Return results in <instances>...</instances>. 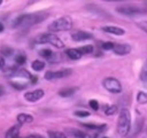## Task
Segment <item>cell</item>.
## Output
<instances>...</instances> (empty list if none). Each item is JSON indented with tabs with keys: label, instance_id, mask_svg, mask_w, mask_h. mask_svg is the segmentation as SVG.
I'll return each mask as SVG.
<instances>
[{
	"label": "cell",
	"instance_id": "cell-1",
	"mask_svg": "<svg viewBox=\"0 0 147 138\" xmlns=\"http://www.w3.org/2000/svg\"><path fill=\"white\" fill-rule=\"evenodd\" d=\"M49 16V14L46 12H38L21 15L14 19L12 23V27L28 28L32 25L41 23Z\"/></svg>",
	"mask_w": 147,
	"mask_h": 138
},
{
	"label": "cell",
	"instance_id": "cell-2",
	"mask_svg": "<svg viewBox=\"0 0 147 138\" xmlns=\"http://www.w3.org/2000/svg\"><path fill=\"white\" fill-rule=\"evenodd\" d=\"M131 127V117L129 110L123 108L120 112L117 123V132L119 135L125 137L130 132Z\"/></svg>",
	"mask_w": 147,
	"mask_h": 138
},
{
	"label": "cell",
	"instance_id": "cell-3",
	"mask_svg": "<svg viewBox=\"0 0 147 138\" xmlns=\"http://www.w3.org/2000/svg\"><path fill=\"white\" fill-rule=\"evenodd\" d=\"M72 25V20L69 17H62L51 23L49 26V29L53 32L67 31L71 29Z\"/></svg>",
	"mask_w": 147,
	"mask_h": 138
},
{
	"label": "cell",
	"instance_id": "cell-4",
	"mask_svg": "<svg viewBox=\"0 0 147 138\" xmlns=\"http://www.w3.org/2000/svg\"><path fill=\"white\" fill-rule=\"evenodd\" d=\"M35 42L38 44H49L52 45L57 48L61 49L64 48L65 45L61 40L56 35L53 34H43L35 38Z\"/></svg>",
	"mask_w": 147,
	"mask_h": 138
},
{
	"label": "cell",
	"instance_id": "cell-5",
	"mask_svg": "<svg viewBox=\"0 0 147 138\" xmlns=\"http://www.w3.org/2000/svg\"><path fill=\"white\" fill-rule=\"evenodd\" d=\"M116 10L118 13L126 16H133L138 14H142L145 12L144 8L134 5H121L116 8Z\"/></svg>",
	"mask_w": 147,
	"mask_h": 138
},
{
	"label": "cell",
	"instance_id": "cell-6",
	"mask_svg": "<svg viewBox=\"0 0 147 138\" xmlns=\"http://www.w3.org/2000/svg\"><path fill=\"white\" fill-rule=\"evenodd\" d=\"M103 86L107 91L112 94H119L122 91V86L118 79L113 77H109L104 79Z\"/></svg>",
	"mask_w": 147,
	"mask_h": 138
},
{
	"label": "cell",
	"instance_id": "cell-7",
	"mask_svg": "<svg viewBox=\"0 0 147 138\" xmlns=\"http://www.w3.org/2000/svg\"><path fill=\"white\" fill-rule=\"evenodd\" d=\"M71 69H63L61 71H47L45 74L44 78L48 81H51V80L59 79V78H64V77L68 76L71 74Z\"/></svg>",
	"mask_w": 147,
	"mask_h": 138
},
{
	"label": "cell",
	"instance_id": "cell-8",
	"mask_svg": "<svg viewBox=\"0 0 147 138\" xmlns=\"http://www.w3.org/2000/svg\"><path fill=\"white\" fill-rule=\"evenodd\" d=\"M44 96V91L42 89H37L33 91H29L24 94L25 100L30 102H35V101L40 100Z\"/></svg>",
	"mask_w": 147,
	"mask_h": 138
},
{
	"label": "cell",
	"instance_id": "cell-9",
	"mask_svg": "<svg viewBox=\"0 0 147 138\" xmlns=\"http://www.w3.org/2000/svg\"><path fill=\"white\" fill-rule=\"evenodd\" d=\"M71 38L74 41L82 42L84 41V40H90V39L93 38V35L88 32L78 31V32H75V33H74L72 35Z\"/></svg>",
	"mask_w": 147,
	"mask_h": 138
},
{
	"label": "cell",
	"instance_id": "cell-10",
	"mask_svg": "<svg viewBox=\"0 0 147 138\" xmlns=\"http://www.w3.org/2000/svg\"><path fill=\"white\" fill-rule=\"evenodd\" d=\"M113 52L118 56H125L131 51V47L128 44H115Z\"/></svg>",
	"mask_w": 147,
	"mask_h": 138
},
{
	"label": "cell",
	"instance_id": "cell-11",
	"mask_svg": "<svg viewBox=\"0 0 147 138\" xmlns=\"http://www.w3.org/2000/svg\"><path fill=\"white\" fill-rule=\"evenodd\" d=\"M11 77H19V78H25L28 79H30L32 76L31 75L29 71H26L25 69H12L10 72L8 74Z\"/></svg>",
	"mask_w": 147,
	"mask_h": 138
},
{
	"label": "cell",
	"instance_id": "cell-12",
	"mask_svg": "<svg viewBox=\"0 0 147 138\" xmlns=\"http://www.w3.org/2000/svg\"><path fill=\"white\" fill-rule=\"evenodd\" d=\"M67 131L69 136L71 138H93L92 136L87 135L85 132H82L80 129L71 128V129H68Z\"/></svg>",
	"mask_w": 147,
	"mask_h": 138
},
{
	"label": "cell",
	"instance_id": "cell-13",
	"mask_svg": "<svg viewBox=\"0 0 147 138\" xmlns=\"http://www.w3.org/2000/svg\"><path fill=\"white\" fill-rule=\"evenodd\" d=\"M102 29L104 32H107V33L113 34L115 36H123V35L125 34V30L123 29L115 26H105L102 27Z\"/></svg>",
	"mask_w": 147,
	"mask_h": 138
},
{
	"label": "cell",
	"instance_id": "cell-14",
	"mask_svg": "<svg viewBox=\"0 0 147 138\" xmlns=\"http://www.w3.org/2000/svg\"><path fill=\"white\" fill-rule=\"evenodd\" d=\"M21 125H14L7 132L5 138H19L20 130Z\"/></svg>",
	"mask_w": 147,
	"mask_h": 138
},
{
	"label": "cell",
	"instance_id": "cell-15",
	"mask_svg": "<svg viewBox=\"0 0 147 138\" xmlns=\"http://www.w3.org/2000/svg\"><path fill=\"white\" fill-rule=\"evenodd\" d=\"M79 90V88L77 86L74 87H69V88H62L61 90H60L59 92V96H61V97H69L72 96L73 94H75L77 91Z\"/></svg>",
	"mask_w": 147,
	"mask_h": 138
},
{
	"label": "cell",
	"instance_id": "cell-16",
	"mask_svg": "<svg viewBox=\"0 0 147 138\" xmlns=\"http://www.w3.org/2000/svg\"><path fill=\"white\" fill-rule=\"evenodd\" d=\"M66 54L67 56L70 58L71 60H79V59L81 58L82 56V55L81 54L80 51H79L78 49L77 48H70L66 50Z\"/></svg>",
	"mask_w": 147,
	"mask_h": 138
},
{
	"label": "cell",
	"instance_id": "cell-17",
	"mask_svg": "<svg viewBox=\"0 0 147 138\" xmlns=\"http://www.w3.org/2000/svg\"><path fill=\"white\" fill-rule=\"evenodd\" d=\"M18 121L19 122V123L20 125H22V124H25V123H31L33 121V117L31 116L30 115H28V114H20L18 115Z\"/></svg>",
	"mask_w": 147,
	"mask_h": 138
},
{
	"label": "cell",
	"instance_id": "cell-18",
	"mask_svg": "<svg viewBox=\"0 0 147 138\" xmlns=\"http://www.w3.org/2000/svg\"><path fill=\"white\" fill-rule=\"evenodd\" d=\"M46 66V63L43 61H40L39 60H35L33 61L31 65V67L35 71H40L43 70Z\"/></svg>",
	"mask_w": 147,
	"mask_h": 138
},
{
	"label": "cell",
	"instance_id": "cell-19",
	"mask_svg": "<svg viewBox=\"0 0 147 138\" xmlns=\"http://www.w3.org/2000/svg\"><path fill=\"white\" fill-rule=\"evenodd\" d=\"M39 54H40V56H42L43 58H46L48 60H49L51 58L52 56H53L54 53H53L51 50H50V49L46 48L40 50V51H39Z\"/></svg>",
	"mask_w": 147,
	"mask_h": 138
},
{
	"label": "cell",
	"instance_id": "cell-20",
	"mask_svg": "<svg viewBox=\"0 0 147 138\" xmlns=\"http://www.w3.org/2000/svg\"><path fill=\"white\" fill-rule=\"evenodd\" d=\"M137 101L141 105H145L147 104V92L140 91L137 94Z\"/></svg>",
	"mask_w": 147,
	"mask_h": 138
},
{
	"label": "cell",
	"instance_id": "cell-21",
	"mask_svg": "<svg viewBox=\"0 0 147 138\" xmlns=\"http://www.w3.org/2000/svg\"><path fill=\"white\" fill-rule=\"evenodd\" d=\"M48 135L49 138H66L65 134L59 131H49Z\"/></svg>",
	"mask_w": 147,
	"mask_h": 138
},
{
	"label": "cell",
	"instance_id": "cell-22",
	"mask_svg": "<svg viewBox=\"0 0 147 138\" xmlns=\"http://www.w3.org/2000/svg\"><path fill=\"white\" fill-rule=\"evenodd\" d=\"M77 49L81 53L82 55H86L92 53L93 50H94V48H93V46L92 45H87V46H82V47H80V48Z\"/></svg>",
	"mask_w": 147,
	"mask_h": 138
},
{
	"label": "cell",
	"instance_id": "cell-23",
	"mask_svg": "<svg viewBox=\"0 0 147 138\" xmlns=\"http://www.w3.org/2000/svg\"><path fill=\"white\" fill-rule=\"evenodd\" d=\"M82 126H84V127L87 128V129H94V130H101L103 129L105 127L106 125H94V124H82Z\"/></svg>",
	"mask_w": 147,
	"mask_h": 138
},
{
	"label": "cell",
	"instance_id": "cell-24",
	"mask_svg": "<svg viewBox=\"0 0 147 138\" xmlns=\"http://www.w3.org/2000/svg\"><path fill=\"white\" fill-rule=\"evenodd\" d=\"M117 112H118V107L115 105H112V106L109 107L105 111V113L107 116H112V115H115Z\"/></svg>",
	"mask_w": 147,
	"mask_h": 138
},
{
	"label": "cell",
	"instance_id": "cell-25",
	"mask_svg": "<svg viewBox=\"0 0 147 138\" xmlns=\"http://www.w3.org/2000/svg\"><path fill=\"white\" fill-rule=\"evenodd\" d=\"M26 59H27L26 56H25L24 54L20 53V54H18L15 56V61L18 64L22 65V64H24L25 62H26Z\"/></svg>",
	"mask_w": 147,
	"mask_h": 138
},
{
	"label": "cell",
	"instance_id": "cell-26",
	"mask_svg": "<svg viewBox=\"0 0 147 138\" xmlns=\"http://www.w3.org/2000/svg\"><path fill=\"white\" fill-rule=\"evenodd\" d=\"M74 115L78 117H87L90 115V113L89 112H87V111H77V112H74Z\"/></svg>",
	"mask_w": 147,
	"mask_h": 138
},
{
	"label": "cell",
	"instance_id": "cell-27",
	"mask_svg": "<svg viewBox=\"0 0 147 138\" xmlns=\"http://www.w3.org/2000/svg\"><path fill=\"white\" fill-rule=\"evenodd\" d=\"M114 46H115V44L113 43L112 42H105L102 44V48L105 50H113Z\"/></svg>",
	"mask_w": 147,
	"mask_h": 138
},
{
	"label": "cell",
	"instance_id": "cell-28",
	"mask_svg": "<svg viewBox=\"0 0 147 138\" xmlns=\"http://www.w3.org/2000/svg\"><path fill=\"white\" fill-rule=\"evenodd\" d=\"M89 104H90V107H91L92 109H94V111L98 110L99 104H98V101H97V100H95V99L90 100V102H89Z\"/></svg>",
	"mask_w": 147,
	"mask_h": 138
},
{
	"label": "cell",
	"instance_id": "cell-29",
	"mask_svg": "<svg viewBox=\"0 0 147 138\" xmlns=\"http://www.w3.org/2000/svg\"><path fill=\"white\" fill-rule=\"evenodd\" d=\"M141 79L142 81L143 84H144V87L147 88V73L146 71H143L141 74Z\"/></svg>",
	"mask_w": 147,
	"mask_h": 138
},
{
	"label": "cell",
	"instance_id": "cell-30",
	"mask_svg": "<svg viewBox=\"0 0 147 138\" xmlns=\"http://www.w3.org/2000/svg\"><path fill=\"white\" fill-rule=\"evenodd\" d=\"M137 25H138V27L141 28L142 30H144V32L147 33V20L141 21V22L137 23Z\"/></svg>",
	"mask_w": 147,
	"mask_h": 138
},
{
	"label": "cell",
	"instance_id": "cell-31",
	"mask_svg": "<svg viewBox=\"0 0 147 138\" xmlns=\"http://www.w3.org/2000/svg\"><path fill=\"white\" fill-rule=\"evenodd\" d=\"M12 86H13L14 88H17V89H18V90H22V89H24V88H25V84H18V83H13V84H12Z\"/></svg>",
	"mask_w": 147,
	"mask_h": 138
},
{
	"label": "cell",
	"instance_id": "cell-32",
	"mask_svg": "<svg viewBox=\"0 0 147 138\" xmlns=\"http://www.w3.org/2000/svg\"><path fill=\"white\" fill-rule=\"evenodd\" d=\"M2 53H3L4 55H5V56H9V55L12 54V49L9 48H4L3 49H2Z\"/></svg>",
	"mask_w": 147,
	"mask_h": 138
},
{
	"label": "cell",
	"instance_id": "cell-33",
	"mask_svg": "<svg viewBox=\"0 0 147 138\" xmlns=\"http://www.w3.org/2000/svg\"><path fill=\"white\" fill-rule=\"evenodd\" d=\"M5 64V60L3 58L0 57V69L2 68Z\"/></svg>",
	"mask_w": 147,
	"mask_h": 138
},
{
	"label": "cell",
	"instance_id": "cell-34",
	"mask_svg": "<svg viewBox=\"0 0 147 138\" xmlns=\"http://www.w3.org/2000/svg\"><path fill=\"white\" fill-rule=\"evenodd\" d=\"M27 138H43V137L40 136V135H30V136L28 137Z\"/></svg>",
	"mask_w": 147,
	"mask_h": 138
},
{
	"label": "cell",
	"instance_id": "cell-35",
	"mask_svg": "<svg viewBox=\"0 0 147 138\" xmlns=\"http://www.w3.org/2000/svg\"><path fill=\"white\" fill-rule=\"evenodd\" d=\"M4 29H5V26H4V25L2 22H0V32L4 31Z\"/></svg>",
	"mask_w": 147,
	"mask_h": 138
},
{
	"label": "cell",
	"instance_id": "cell-36",
	"mask_svg": "<svg viewBox=\"0 0 147 138\" xmlns=\"http://www.w3.org/2000/svg\"><path fill=\"white\" fill-rule=\"evenodd\" d=\"M143 71H146V73H147V61H146V63L145 66H144V68H143Z\"/></svg>",
	"mask_w": 147,
	"mask_h": 138
},
{
	"label": "cell",
	"instance_id": "cell-37",
	"mask_svg": "<svg viewBox=\"0 0 147 138\" xmlns=\"http://www.w3.org/2000/svg\"><path fill=\"white\" fill-rule=\"evenodd\" d=\"M2 3V0H0V5H1Z\"/></svg>",
	"mask_w": 147,
	"mask_h": 138
},
{
	"label": "cell",
	"instance_id": "cell-38",
	"mask_svg": "<svg viewBox=\"0 0 147 138\" xmlns=\"http://www.w3.org/2000/svg\"><path fill=\"white\" fill-rule=\"evenodd\" d=\"M103 138H108V137H103Z\"/></svg>",
	"mask_w": 147,
	"mask_h": 138
}]
</instances>
